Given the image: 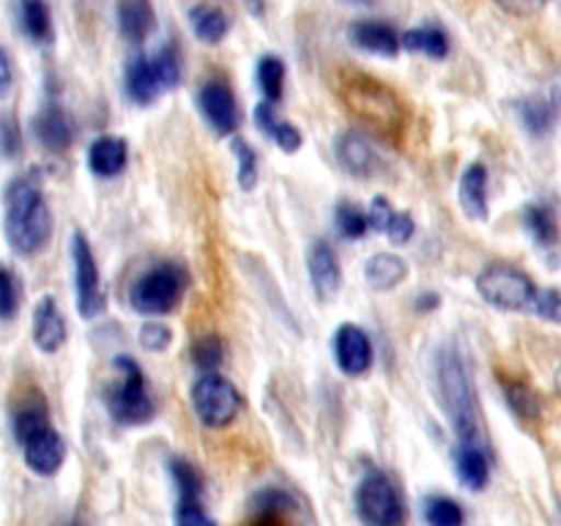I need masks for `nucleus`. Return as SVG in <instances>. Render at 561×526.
I'll use <instances>...</instances> for the list:
<instances>
[{
	"label": "nucleus",
	"instance_id": "f257e3e1",
	"mask_svg": "<svg viewBox=\"0 0 561 526\" xmlns=\"http://www.w3.org/2000/svg\"><path fill=\"white\" fill-rule=\"evenodd\" d=\"M3 230L11 250L20 255H36L47 247L53 236V211H49L44 192L36 179L22 175L5 190Z\"/></svg>",
	"mask_w": 561,
	"mask_h": 526
},
{
	"label": "nucleus",
	"instance_id": "f03ea898",
	"mask_svg": "<svg viewBox=\"0 0 561 526\" xmlns=\"http://www.w3.org/2000/svg\"><path fill=\"white\" fill-rule=\"evenodd\" d=\"M438 389H442V400L447 405L458 442L485 444L480 431V405H477L474 381H471L463 354L453 345L442 348V354H438Z\"/></svg>",
	"mask_w": 561,
	"mask_h": 526
},
{
	"label": "nucleus",
	"instance_id": "7ed1b4c3",
	"mask_svg": "<svg viewBox=\"0 0 561 526\" xmlns=\"http://www.w3.org/2000/svg\"><path fill=\"white\" fill-rule=\"evenodd\" d=\"M340 91H343L345 104L354 110V115L367 126V129L387 137L398 135V132L403 129V104H400V99L378 80H373V77L367 75H345Z\"/></svg>",
	"mask_w": 561,
	"mask_h": 526
},
{
	"label": "nucleus",
	"instance_id": "20e7f679",
	"mask_svg": "<svg viewBox=\"0 0 561 526\" xmlns=\"http://www.w3.org/2000/svg\"><path fill=\"white\" fill-rule=\"evenodd\" d=\"M190 285V274L179 263H159L148 268L135 285H131L129 305L140 316H168L181 305Z\"/></svg>",
	"mask_w": 561,
	"mask_h": 526
},
{
	"label": "nucleus",
	"instance_id": "39448f33",
	"mask_svg": "<svg viewBox=\"0 0 561 526\" xmlns=\"http://www.w3.org/2000/svg\"><path fill=\"white\" fill-rule=\"evenodd\" d=\"M181 82V53L168 44L157 55H137L126 66V93L135 104H153L164 91Z\"/></svg>",
	"mask_w": 561,
	"mask_h": 526
},
{
	"label": "nucleus",
	"instance_id": "423d86ee",
	"mask_svg": "<svg viewBox=\"0 0 561 526\" xmlns=\"http://www.w3.org/2000/svg\"><path fill=\"white\" fill-rule=\"evenodd\" d=\"M118 384L107 392L110 414L121 425H142L153 416L151 395H148L142 367L131 356H115L113 359Z\"/></svg>",
	"mask_w": 561,
	"mask_h": 526
},
{
	"label": "nucleus",
	"instance_id": "0eeeda50",
	"mask_svg": "<svg viewBox=\"0 0 561 526\" xmlns=\"http://www.w3.org/2000/svg\"><path fill=\"white\" fill-rule=\"evenodd\" d=\"M477 290L488 305L504 312L535 310L537 294H540L529 274L507 266V263H493V266L482 268L477 277Z\"/></svg>",
	"mask_w": 561,
	"mask_h": 526
},
{
	"label": "nucleus",
	"instance_id": "6e6552de",
	"mask_svg": "<svg viewBox=\"0 0 561 526\" xmlns=\"http://www.w3.org/2000/svg\"><path fill=\"white\" fill-rule=\"evenodd\" d=\"M190 398L201 425L211 427V431L228 427L230 422L239 416V409H241L239 389L233 387V381L219 376V373H203V376L192 384Z\"/></svg>",
	"mask_w": 561,
	"mask_h": 526
},
{
	"label": "nucleus",
	"instance_id": "1a4fd4ad",
	"mask_svg": "<svg viewBox=\"0 0 561 526\" xmlns=\"http://www.w3.org/2000/svg\"><path fill=\"white\" fill-rule=\"evenodd\" d=\"M356 513L365 526H403L405 504L383 471H370L356 488Z\"/></svg>",
	"mask_w": 561,
	"mask_h": 526
},
{
	"label": "nucleus",
	"instance_id": "9d476101",
	"mask_svg": "<svg viewBox=\"0 0 561 526\" xmlns=\"http://www.w3.org/2000/svg\"><path fill=\"white\" fill-rule=\"evenodd\" d=\"M71 261H75V288H77V312L82 318L102 316L107 296L102 290V277H99V263L93 258L91 244L82 233L71 239Z\"/></svg>",
	"mask_w": 561,
	"mask_h": 526
},
{
	"label": "nucleus",
	"instance_id": "9b49d317",
	"mask_svg": "<svg viewBox=\"0 0 561 526\" xmlns=\"http://www.w3.org/2000/svg\"><path fill=\"white\" fill-rule=\"evenodd\" d=\"M197 104H201L203 118L211 124V129L219 137H230L241 124L239 102H236L233 91L225 80H208L203 82L201 93H197Z\"/></svg>",
	"mask_w": 561,
	"mask_h": 526
},
{
	"label": "nucleus",
	"instance_id": "f8f14e48",
	"mask_svg": "<svg viewBox=\"0 0 561 526\" xmlns=\"http://www.w3.org/2000/svg\"><path fill=\"white\" fill-rule=\"evenodd\" d=\"M334 362L351 378L365 376L373 367V343L356 323H343L334 334Z\"/></svg>",
	"mask_w": 561,
	"mask_h": 526
},
{
	"label": "nucleus",
	"instance_id": "ddd939ff",
	"mask_svg": "<svg viewBox=\"0 0 561 526\" xmlns=\"http://www.w3.org/2000/svg\"><path fill=\"white\" fill-rule=\"evenodd\" d=\"M22 455H25V464L33 474L53 477L58 474L60 466H64L66 460V442L64 436L49 425L22 444Z\"/></svg>",
	"mask_w": 561,
	"mask_h": 526
},
{
	"label": "nucleus",
	"instance_id": "4468645a",
	"mask_svg": "<svg viewBox=\"0 0 561 526\" xmlns=\"http://www.w3.org/2000/svg\"><path fill=\"white\" fill-rule=\"evenodd\" d=\"M307 268H310L312 288L321 301L334 299L340 294V283H343V272H340L337 252L327 244V241H318L312 244L310 258H307Z\"/></svg>",
	"mask_w": 561,
	"mask_h": 526
},
{
	"label": "nucleus",
	"instance_id": "2eb2a0df",
	"mask_svg": "<svg viewBox=\"0 0 561 526\" xmlns=\"http://www.w3.org/2000/svg\"><path fill=\"white\" fill-rule=\"evenodd\" d=\"M33 343L42 354H55L66 343V318L60 316L58 301L53 296L38 299L33 310Z\"/></svg>",
	"mask_w": 561,
	"mask_h": 526
},
{
	"label": "nucleus",
	"instance_id": "dca6fc26",
	"mask_svg": "<svg viewBox=\"0 0 561 526\" xmlns=\"http://www.w3.org/2000/svg\"><path fill=\"white\" fill-rule=\"evenodd\" d=\"M33 132H36L38 142L55 153L66 151L75 142V124L60 104H47L33 121Z\"/></svg>",
	"mask_w": 561,
	"mask_h": 526
},
{
	"label": "nucleus",
	"instance_id": "f3484780",
	"mask_svg": "<svg viewBox=\"0 0 561 526\" xmlns=\"http://www.w3.org/2000/svg\"><path fill=\"white\" fill-rule=\"evenodd\" d=\"M460 208L474 222H485L491 208H488V168L482 162H471L460 175L458 186Z\"/></svg>",
	"mask_w": 561,
	"mask_h": 526
},
{
	"label": "nucleus",
	"instance_id": "a211bd4d",
	"mask_svg": "<svg viewBox=\"0 0 561 526\" xmlns=\"http://www.w3.org/2000/svg\"><path fill=\"white\" fill-rule=\"evenodd\" d=\"M348 36L356 47L365 49V53L381 55V58H394V55L403 49V42H400L398 33H394L387 22H378V20L354 22Z\"/></svg>",
	"mask_w": 561,
	"mask_h": 526
},
{
	"label": "nucleus",
	"instance_id": "6ab92c4d",
	"mask_svg": "<svg viewBox=\"0 0 561 526\" xmlns=\"http://www.w3.org/2000/svg\"><path fill=\"white\" fill-rule=\"evenodd\" d=\"M455 471L469 491H485L491 480V455L485 444H460L455 453Z\"/></svg>",
	"mask_w": 561,
	"mask_h": 526
},
{
	"label": "nucleus",
	"instance_id": "aec40b11",
	"mask_svg": "<svg viewBox=\"0 0 561 526\" xmlns=\"http://www.w3.org/2000/svg\"><path fill=\"white\" fill-rule=\"evenodd\" d=\"M126 159H129V148H126V142L121 137L102 135L88 148V168L99 179H113V175H118L126 168Z\"/></svg>",
	"mask_w": 561,
	"mask_h": 526
},
{
	"label": "nucleus",
	"instance_id": "412c9836",
	"mask_svg": "<svg viewBox=\"0 0 561 526\" xmlns=\"http://www.w3.org/2000/svg\"><path fill=\"white\" fill-rule=\"evenodd\" d=\"M337 159L348 173L373 175L378 170V153L365 135L359 132H343L337 140Z\"/></svg>",
	"mask_w": 561,
	"mask_h": 526
},
{
	"label": "nucleus",
	"instance_id": "4be33fe9",
	"mask_svg": "<svg viewBox=\"0 0 561 526\" xmlns=\"http://www.w3.org/2000/svg\"><path fill=\"white\" fill-rule=\"evenodd\" d=\"M367 217H370V228L383 233L387 239H392L394 244H409L411 236H414V219L405 211L392 208V203L387 197H376Z\"/></svg>",
	"mask_w": 561,
	"mask_h": 526
},
{
	"label": "nucleus",
	"instance_id": "5701e85b",
	"mask_svg": "<svg viewBox=\"0 0 561 526\" xmlns=\"http://www.w3.org/2000/svg\"><path fill=\"white\" fill-rule=\"evenodd\" d=\"M409 277V263L400 255L392 252H376L370 261L365 263V279L373 290L383 294V290H394L398 285H403V279Z\"/></svg>",
	"mask_w": 561,
	"mask_h": 526
},
{
	"label": "nucleus",
	"instance_id": "b1692460",
	"mask_svg": "<svg viewBox=\"0 0 561 526\" xmlns=\"http://www.w3.org/2000/svg\"><path fill=\"white\" fill-rule=\"evenodd\" d=\"M118 25L126 42H146L153 31L151 0H118Z\"/></svg>",
	"mask_w": 561,
	"mask_h": 526
},
{
	"label": "nucleus",
	"instance_id": "393cba45",
	"mask_svg": "<svg viewBox=\"0 0 561 526\" xmlns=\"http://www.w3.org/2000/svg\"><path fill=\"white\" fill-rule=\"evenodd\" d=\"M190 25L203 44H219L230 31V20L217 5H195L190 9Z\"/></svg>",
	"mask_w": 561,
	"mask_h": 526
},
{
	"label": "nucleus",
	"instance_id": "a878e982",
	"mask_svg": "<svg viewBox=\"0 0 561 526\" xmlns=\"http://www.w3.org/2000/svg\"><path fill=\"white\" fill-rule=\"evenodd\" d=\"M524 225L531 233V239L537 241V247H542V250H551V247L559 244L557 214L546 203H529L524 211Z\"/></svg>",
	"mask_w": 561,
	"mask_h": 526
},
{
	"label": "nucleus",
	"instance_id": "bb28decb",
	"mask_svg": "<svg viewBox=\"0 0 561 526\" xmlns=\"http://www.w3.org/2000/svg\"><path fill=\"white\" fill-rule=\"evenodd\" d=\"M520 121L535 137L548 135L559 121V102L553 96H529L520 104Z\"/></svg>",
	"mask_w": 561,
	"mask_h": 526
},
{
	"label": "nucleus",
	"instance_id": "cd10ccee",
	"mask_svg": "<svg viewBox=\"0 0 561 526\" xmlns=\"http://www.w3.org/2000/svg\"><path fill=\"white\" fill-rule=\"evenodd\" d=\"M403 42V49H411V53H422L427 58H447L449 55V36L436 25H425V27H414V31H405L400 36Z\"/></svg>",
	"mask_w": 561,
	"mask_h": 526
},
{
	"label": "nucleus",
	"instance_id": "c85d7f7f",
	"mask_svg": "<svg viewBox=\"0 0 561 526\" xmlns=\"http://www.w3.org/2000/svg\"><path fill=\"white\" fill-rule=\"evenodd\" d=\"M44 427H49L47 405H44V400L38 398L25 400V403L14 411V416H11V431H14V438L20 444H25L27 438L42 433Z\"/></svg>",
	"mask_w": 561,
	"mask_h": 526
},
{
	"label": "nucleus",
	"instance_id": "c756f323",
	"mask_svg": "<svg viewBox=\"0 0 561 526\" xmlns=\"http://www.w3.org/2000/svg\"><path fill=\"white\" fill-rule=\"evenodd\" d=\"M20 22L22 31L33 42H47L53 33V14H49L47 0H20Z\"/></svg>",
	"mask_w": 561,
	"mask_h": 526
},
{
	"label": "nucleus",
	"instance_id": "7c9ffc66",
	"mask_svg": "<svg viewBox=\"0 0 561 526\" xmlns=\"http://www.w3.org/2000/svg\"><path fill=\"white\" fill-rule=\"evenodd\" d=\"M168 469H170V477H173L175 488H179V504H201V496H203L201 471L184 458H170Z\"/></svg>",
	"mask_w": 561,
	"mask_h": 526
},
{
	"label": "nucleus",
	"instance_id": "2f4dec72",
	"mask_svg": "<svg viewBox=\"0 0 561 526\" xmlns=\"http://www.w3.org/2000/svg\"><path fill=\"white\" fill-rule=\"evenodd\" d=\"M192 362L201 373H217L225 365V343L217 334H203L190 348Z\"/></svg>",
	"mask_w": 561,
	"mask_h": 526
},
{
	"label": "nucleus",
	"instance_id": "473e14b6",
	"mask_svg": "<svg viewBox=\"0 0 561 526\" xmlns=\"http://www.w3.org/2000/svg\"><path fill=\"white\" fill-rule=\"evenodd\" d=\"M425 524L427 526H463L466 513L455 499L449 496H431L425 499Z\"/></svg>",
	"mask_w": 561,
	"mask_h": 526
},
{
	"label": "nucleus",
	"instance_id": "72a5a7b5",
	"mask_svg": "<svg viewBox=\"0 0 561 526\" xmlns=\"http://www.w3.org/2000/svg\"><path fill=\"white\" fill-rule=\"evenodd\" d=\"M257 85H261L266 102H277L283 96L285 85V64L277 58V55H263L257 60Z\"/></svg>",
	"mask_w": 561,
	"mask_h": 526
},
{
	"label": "nucleus",
	"instance_id": "f704fd0d",
	"mask_svg": "<svg viewBox=\"0 0 561 526\" xmlns=\"http://www.w3.org/2000/svg\"><path fill=\"white\" fill-rule=\"evenodd\" d=\"M334 222H337V233L348 241L362 239V236H367V230H373L370 217L356 203H340L337 211H334Z\"/></svg>",
	"mask_w": 561,
	"mask_h": 526
},
{
	"label": "nucleus",
	"instance_id": "c9c22d12",
	"mask_svg": "<svg viewBox=\"0 0 561 526\" xmlns=\"http://www.w3.org/2000/svg\"><path fill=\"white\" fill-rule=\"evenodd\" d=\"M22 288L9 266H0V321H11L20 312Z\"/></svg>",
	"mask_w": 561,
	"mask_h": 526
},
{
	"label": "nucleus",
	"instance_id": "e433bc0d",
	"mask_svg": "<svg viewBox=\"0 0 561 526\" xmlns=\"http://www.w3.org/2000/svg\"><path fill=\"white\" fill-rule=\"evenodd\" d=\"M233 151H236V162H239V186L244 192L255 190L257 184V153L255 148L250 146V142L244 140V137H236L233 140Z\"/></svg>",
	"mask_w": 561,
	"mask_h": 526
},
{
	"label": "nucleus",
	"instance_id": "4c0bfd02",
	"mask_svg": "<svg viewBox=\"0 0 561 526\" xmlns=\"http://www.w3.org/2000/svg\"><path fill=\"white\" fill-rule=\"evenodd\" d=\"M504 398H507L510 409L520 416V420H531L537 414V395L531 392L526 384L507 381L504 384Z\"/></svg>",
	"mask_w": 561,
	"mask_h": 526
},
{
	"label": "nucleus",
	"instance_id": "58836bf2",
	"mask_svg": "<svg viewBox=\"0 0 561 526\" xmlns=\"http://www.w3.org/2000/svg\"><path fill=\"white\" fill-rule=\"evenodd\" d=\"M268 137H272L274 140V146L277 148H283L285 153H296L301 148V142H305V137H301V132L296 129L294 124H290V121H274V126L272 129L266 132Z\"/></svg>",
	"mask_w": 561,
	"mask_h": 526
},
{
	"label": "nucleus",
	"instance_id": "ea45409f",
	"mask_svg": "<svg viewBox=\"0 0 561 526\" xmlns=\"http://www.w3.org/2000/svg\"><path fill=\"white\" fill-rule=\"evenodd\" d=\"M170 343H173V332H170L164 323H159V321L142 323V329H140V345H142V348L153 351V354H162V351L168 348Z\"/></svg>",
	"mask_w": 561,
	"mask_h": 526
},
{
	"label": "nucleus",
	"instance_id": "a19ab883",
	"mask_svg": "<svg viewBox=\"0 0 561 526\" xmlns=\"http://www.w3.org/2000/svg\"><path fill=\"white\" fill-rule=\"evenodd\" d=\"M535 316L546 318V321H561V294L553 288H546L537 294L535 301Z\"/></svg>",
	"mask_w": 561,
	"mask_h": 526
},
{
	"label": "nucleus",
	"instance_id": "79ce46f5",
	"mask_svg": "<svg viewBox=\"0 0 561 526\" xmlns=\"http://www.w3.org/2000/svg\"><path fill=\"white\" fill-rule=\"evenodd\" d=\"M175 526H217L211 515L201 504H179L175 510Z\"/></svg>",
	"mask_w": 561,
	"mask_h": 526
},
{
	"label": "nucleus",
	"instance_id": "37998d69",
	"mask_svg": "<svg viewBox=\"0 0 561 526\" xmlns=\"http://www.w3.org/2000/svg\"><path fill=\"white\" fill-rule=\"evenodd\" d=\"M0 146L9 157H14L16 148H20V132H16L14 121H3V126H0Z\"/></svg>",
	"mask_w": 561,
	"mask_h": 526
},
{
	"label": "nucleus",
	"instance_id": "c03bdc74",
	"mask_svg": "<svg viewBox=\"0 0 561 526\" xmlns=\"http://www.w3.org/2000/svg\"><path fill=\"white\" fill-rule=\"evenodd\" d=\"M11 80H14V71H11V60L5 55V49L0 47V99L9 96Z\"/></svg>",
	"mask_w": 561,
	"mask_h": 526
},
{
	"label": "nucleus",
	"instance_id": "a18cd8bd",
	"mask_svg": "<svg viewBox=\"0 0 561 526\" xmlns=\"http://www.w3.org/2000/svg\"><path fill=\"white\" fill-rule=\"evenodd\" d=\"M438 305H442L438 294H422V296H416V301H414V307L420 312H433Z\"/></svg>",
	"mask_w": 561,
	"mask_h": 526
},
{
	"label": "nucleus",
	"instance_id": "49530a36",
	"mask_svg": "<svg viewBox=\"0 0 561 526\" xmlns=\"http://www.w3.org/2000/svg\"><path fill=\"white\" fill-rule=\"evenodd\" d=\"M351 3H367V0H351Z\"/></svg>",
	"mask_w": 561,
	"mask_h": 526
},
{
	"label": "nucleus",
	"instance_id": "de8ad7c7",
	"mask_svg": "<svg viewBox=\"0 0 561 526\" xmlns=\"http://www.w3.org/2000/svg\"><path fill=\"white\" fill-rule=\"evenodd\" d=\"M66 526H77V524H66Z\"/></svg>",
	"mask_w": 561,
	"mask_h": 526
}]
</instances>
